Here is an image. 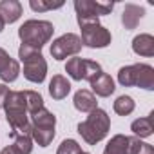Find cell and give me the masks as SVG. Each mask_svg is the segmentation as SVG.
I'll return each instance as SVG.
<instances>
[{
    "mask_svg": "<svg viewBox=\"0 0 154 154\" xmlns=\"http://www.w3.org/2000/svg\"><path fill=\"white\" fill-rule=\"evenodd\" d=\"M4 111H6V118L8 123L11 125V134L18 136V134H26L31 136V116L27 112L26 107V100H24V93L22 91H9L6 102H4Z\"/></svg>",
    "mask_w": 154,
    "mask_h": 154,
    "instance_id": "obj_1",
    "label": "cell"
},
{
    "mask_svg": "<svg viewBox=\"0 0 154 154\" xmlns=\"http://www.w3.org/2000/svg\"><path fill=\"white\" fill-rule=\"evenodd\" d=\"M111 118L107 116V112L103 109H94L93 112H89L85 122L78 123V132L89 145H96L107 136Z\"/></svg>",
    "mask_w": 154,
    "mask_h": 154,
    "instance_id": "obj_2",
    "label": "cell"
},
{
    "mask_svg": "<svg viewBox=\"0 0 154 154\" xmlns=\"http://www.w3.org/2000/svg\"><path fill=\"white\" fill-rule=\"evenodd\" d=\"M18 58L24 63V76L33 84H42L47 74V62L42 53L31 45L22 44L18 49Z\"/></svg>",
    "mask_w": 154,
    "mask_h": 154,
    "instance_id": "obj_3",
    "label": "cell"
},
{
    "mask_svg": "<svg viewBox=\"0 0 154 154\" xmlns=\"http://www.w3.org/2000/svg\"><path fill=\"white\" fill-rule=\"evenodd\" d=\"M53 33H54V27L47 20H27L18 29V36L22 44L31 45L38 51L51 40Z\"/></svg>",
    "mask_w": 154,
    "mask_h": 154,
    "instance_id": "obj_4",
    "label": "cell"
},
{
    "mask_svg": "<svg viewBox=\"0 0 154 154\" xmlns=\"http://www.w3.org/2000/svg\"><path fill=\"white\" fill-rule=\"evenodd\" d=\"M118 82L123 87H141L147 91L154 89V69L147 63H134L118 71Z\"/></svg>",
    "mask_w": 154,
    "mask_h": 154,
    "instance_id": "obj_5",
    "label": "cell"
},
{
    "mask_svg": "<svg viewBox=\"0 0 154 154\" xmlns=\"http://www.w3.org/2000/svg\"><path fill=\"white\" fill-rule=\"evenodd\" d=\"M31 140L36 141L40 147H47L53 138H54V125H56V118L51 111H47L45 107H42L38 112H35L31 116Z\"/></svg>",
    "mask_w": 154,
    "mask_h": 154,
    "instance_id": "obj_6",
    "label": "cell"
},
{
    "mask_svg": "<svg viewBox=\"0 0 154 154\" xmlns=\"http://www.w3.org/2000/svg\"><path fill=\"white\" fill-rule=\"evenodd\" d=\"M65 72L76 82H80V80L91 82L98 72H102V65L93 60H84V58L74 56L65 63Z\"/></svg>",
    "mask_w": 154,
    "mask_h": 154,
    "instance_id": "obj_7",
    "label": "cell"
},
{
    "mask_svg": "<svg viewBox=\"0 0 154 154\" xmlns=\"http://www.w3.org/2000/svg\"><path fill=\"white\" fill-rule=\"evenodd\" d=\"M82 45L93 47V49H102L107 47L111 44V33L100 24V22H89V24H82Z\"/></svg>",
    "mask_w": 154,
    "mask_h": 154,
    "instance_id": "obj_8",
    "label": "cell"
},
{
    "mask_svg": "<svg viewBox=\"0 0 154 154\" xmlns=\"http://www.w3.org/2000/svg\"><path fill=\"white\" fill-rule=\"evenodd\" d=\"M82 51V40L74 33H65L56 38L51 45V56L54 60H63L67 56H74Z\"/></svg>",
    "mask_w": 154,
    "mask_h": 154,
    "instance_id": "obj_9",
    "label": "cell"
},
{
    "mask_svg": "<svg viewBox=\"0 0 154 154\" xmlns=\"http://www.w3.org/2000/svg\"><path fill=\"white\" fill-rule=\"evenodd\" d=\"M114 4L112 2H94V0H76L74 9L76 17H100V15H109L112 11Z\"/></svg>",
    "mask_w": 154,
    "mask_h": 154,
    "instance_id": "obj_10",
    "label": "cell"
},
{
    "mask_svg": "<svg viewBox=\"0 0 154 154\" xmlns=\"http://www.w3.org/2000/svg\"><path fill=\"white\" fill-rule=\"evenodd\" d=\"M20 74V63L0 47V78L4 82H15Z\"/></svg>",
    "mask_w": 154,
    "mask_h": 154,
    "instance_id": "obj_11",
    "label": "cell"
},
{
    "mask_svg": "<svg viewBox=\"0 0 154 154\" xmlns=\"http://www.w3.org/2000/svg\"><path fill=\"white\" fill-rule=\"evenodd\" d=\"M89 84H91V87H93V93L98 94V96H102V98L111 96V94L114 93V89H116V87H114V80L111 78L107 72H103V71L98 72Z\"/></svg>",
    "mask_w": 154,
    "mask_h": 154,
    "instance_id": "obj_12",
    "label": "cell"
},
{
    "mask_svg": "<svg viewBox=\"0 0 154 154\" xmlns=\"http://www.w3.org/2000/svg\"><path fill=\"white\" fill-rule=\"evenodd\" d=\"M145 15V9L140 8V6H134V4H127L123 8V13H122V24L125 29H136L140 20L143 18Z\"/></svg>",
    "mask_w": 154,
    "mask_h": 154,
    "instance_id": "obj_13",
    "label": "cell"
},
{
    "mask_svg": "<svg viewBox=\"0 0 154 154\" xmlns=\"http://www.w3.org/2000/svg\"><path fill=\"white\" fill-rule=\"evenodd\" d=\"M22 15V4L18 0H2L0 2V17L4 24H13Z\"/></svg>",
    "mask_w": 154,
    "mask_h": 154,
    "instance_id": "obj_14",
    "label": "cell"
},
{
    "mask_svg": "<svg viewBox=\"0 0 154 154\" xmlns=\"http://www.w3.org/2000/svg\"><path fill=\"white\" fill-rule=\"evenodd\" d=\"M74 107L78 109L80 112H93L94 109H98L96 107V96L91 93V91H87V89H80L78 93L74 94Z\"/></svg>",
    "mask_w": 154,
    "mask_h": 154,
    "instance_id": "obj_15",
    "label": "cell"
},
{
    "mask_svg": "<svg viewBox=\"0 0 154 154\" xmlns=\"http://www.w3.org/2000/svg\"><path fill=\"white\" fill-rule=\"evenodd\" d=\"M71 91V84L65 76L62 74H54L51 82H49V94L54 98V100H63Z\"/></svg>",
    "mask_w": 154,
    "mask_h": 154,
    "instance_id": "obj_16",
    "label": "cell"
},
{
    "mask_svg": "<svg viewBox=\"0 0 154 154\" xmlns=\"http://www.w3.org/2000/svg\"><path fill=\"white\" fill-rule=\"evenodd\" d=\"M132 51L140 56H154V38L150 35H138L132 40Z\"/></svg>",
    "mask_w": 154,
    "mask_h": 154,
    "instance_id": "obj_17",
    "label": "cell"
},
{
    "mask_svg": "<svg viewBox=\"0 0 154 154\" xmlns=\"http://www.w3.org/2000/svg\"><path fill=\"white\" fill-rule=\"evenodd\" d=\"M152 116L154 114H149L147 118H138L132 122L131 125V131L134 132L136 138H149L154 131V123H152Z\"/></svg>",
    "mask_w": 154,
    "mask_h": 154,
    "instance_id": "obj_18",
    "label": "cell"
},
{
    "mask_svg": "<svg viewBox=\"0 0 154 154\" xmlns=\"http://www.w3.org/2000/svg\"><path fill=\"white\" fill-rule=\"evenodd\" d=\"M103 154H129V136H123V134L112 136Z\"/></svg>",
    "mask_w": 154,
    "mask_h": 154,
    "instance_id": "obj_19",
    "label": "cell"
},
{
    "mask_svg": "<svg viewBox=\"0 0 154 154\" xmlns=\"http://www.w3.org/2000/svg\"><path fill=\"white\" fill-rule=\"evenodd\" d=\"M24 93V100H26V107L29 116H33L35 112H38L44 107V98L36 93V91H22Z\"/></svg>",
    "mask_w": 154,
    "mask_h": 154,
    "instance_id": "obj_20",
    "label": "cell"
},
{
    "mask_svg": "<svg viewBox=\"0 0 154 154\" xmlns=\"http://www.w3.org/2000/svg\"><path fill=\"white\" fill-rule=\"evenodd\" d=\"M134 107H136L134 100L131 96H125V94L123 96H118L116 102H114V112L120 114V116H129L134 111Z\"/></svg>",
    "mask_w": 154,
    "mask_h": 154,
    "instance_id": "obj_21",
    "label": "cell"
},
{
    "mask_svg": "<svg viewBox=\"0 0 154 154\" xmlns=\"http://www.w3.org/2000/svg\"><path fill=\"white\" fill-rule=\"evenodd\" d=\"M13 150L17 154H31L33 150V140L31 136H26V134H18L15 136V141H13Z\"/></svg>",
    "mask_w": 154,
    "mask_h": 154,
    "instance_id": "obj_22",
    "label": "cell"
},
{
    "mask_svg": "<svg viewBox=\"0 0 154 154\" xmlns=\"http://www.w3.org/2000/svg\"><path fill=\"white\" fill-rule=\"evenodd\" d=\"M129 154H154V150H152V145L140 141V138L132 136L129 138Z\"/></svg>",
    "mask_w": 154,
    "mask_h": 154,
    "instance_id": "obj_23",
    "label": "cell"
},
{
    "mask_svg": "<svg viewBox=\"0 0 154 154\" xmlns=\"http://www.w3.org/2000/svg\"><path fill=\"white\" fill-rule=\"evenodd\" d=\"M29 6H31L33 11L44 13V11H49V9H58V8H62L63 2H62V0H58V2H51V0H49V2H47V0H31Z\"/></svg>",
    "mask_w": 154,
    "mask_h": 154,
    "instance_id": "obj_24",
    "label": "cell"
},
{
    "mask_svg": "<svg viewBox=\"0 0 154 154\" xmlns=\"http://www.w3.org/2000/svg\"><path fill=\"white\" fill-rule=\"evenodd\" d=\"M56 154H82V147L74 140H63L56 150Z\"/></svg>",
    "mask_w": 154,
    "mask_h": 154,
    "instance_id": "obj_25",
    "label": "cell"
},
{
    "mask_svg": "<svg viewBox=\"0 0 154 154\" xmlns=\"http://www.w3.org/2000/svg\"><path fill=\"white\" fill-rule=\"evenodd\" d=\"M9 94V87H6L4 84H0V107H4V102Z\"/></svg>",
    "mask_w": 154,
    "mask_h": 154,
    "instance_id": "obj_26",
    "label": "cell"
},
{
    "mask_svg": "<svg viewBox=\"0 0 154 154\" xmlns=\"http://www.w3.org/2000/svg\"><path fill=\"white\" fill-rule=\"evenodd\" d=\"M0 154H17L15 150H13V147L9 145V147H6V149H2V152H0Z\"/></svg>",
    "mask_w": 154,
    "mask_h": 154,
    "instance_id": "obj_27",
    "label": "cell"
},
{
    "mask_svg": "<svg viewBox=\"0 0 154 154\" xmlns=\"http://www.w3.org/2000/svg\"><path fill=\"white\" fill-rule=\"evenodd\" d=\"M4 26H6V24H4V20H2V17H0V33H2V29H4Z\"/></svg>",
    "mask_w": 154,
    "mask_h": 154,
    "instance_id": "obj_28",
    "label": "cell"
},
{
    "mask_svg": "<svg viewBox=\"0 0 154 154\" xmlns=\"http://www.w3.org/2000/svg\"><path fill=\"white\" fill-rule=\"evenodd\" d=\"M82 154H89V152H82Z\"/></svg>",
    "mask_w": 154,
    "mask_h": 154,
    "instance_id": "obj_29",
    "label": "cell"
}]
</instances>
